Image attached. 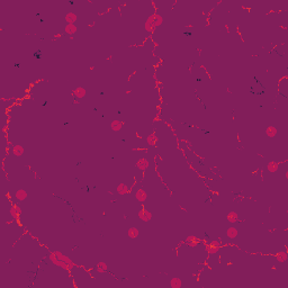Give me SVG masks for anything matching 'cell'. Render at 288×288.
<instances>
[{"instance_id":"6da1fadb","label":"cell","mask_w":288,"mask_h":288,"mask_svg":"<svg viewBox=\"0 0 288 288\" xmlns=\"http://www.w3.org/2000/svg\"><path fill=\"white\" fill-rule=\"evenodd\" d=\"M155 15L157 14H152L149 18H147V20L145 21V25H144V27H145V31H147V33H152L155 29V25H154V19H155Z\"/></svg>"},{"instance_id":"7a4b0ae2","label":"cell","mask_w":288,"mask_h":288,"mask_svg":"<svg viewBox=\"0 0 288 288\" xmlns=\"http://www.w3.org/2000/svg\"><path fill=\"white\" fill-rule=\"evenodd\" d=\"M135 198L137 199L141 204H143L145 200L147 199V194L143 189H137L136 192H135Z\"/></svg>"},{"instance_id":"3957f363","label":"cell","mask_w":288,"mask_h":288,"mask_svg":"<svg viewBox=\"0 0 288 288\" xmlns=\"http://www.w3.org/2000/svg\"><path fill=\"white\" fill-rule=\"evenodd\" d=\"M55 254H56V257H58V258H59V259H60V260H63V261H64V262H65V263H68V264L70 266V268H71V269L73 268V267H76V264H74V263L72 262V260H71L70 258H68V257H66V256H64V254H62L61 252H59V251H55Z\"/></svg>"},{"instance_id":"277c9868","label":"cell","mask_w":288,"mask_h":288,"mask_svg":"<svg viewBox=\"0 0 288 288\" xmlns=\"http://www.w3.org/2000/svg\"><path fill=\"white\" fill-rule=\"evenodd\" d=\"M136 166H137V168L141 171H145L147 168H149V166H150V162L145 158H142V159H140V160L136 162Z\"/></svg>"},{"instance_id":"5b68a950","label":"cell","mask_w":288,"mask_h":288,"mask_svg":"<svg viewBox=\"0 0 288 288\" xmlns=\"http://www.w3.org/2000/svg\"><path fill=\"white\" fill-rule=\"evenodd\" d=\"M86 95H87V91H86V89L83 87H78L77 89L73 91V96L76 97L77 99H82V98L86 97Z\"/></svg>"},{"instance_id":"8992f818","label":"cell","mask_w":288,"mask_h":288,"mask_svg":"<svg viewBox=\"0 0 288 288\" xmlns=\"http://www.w3.org/2000/svg\"><path fill=\"white\" fill-rule=\"evenodd\" d=\"M64 19H65V21H66L68 24H74L78 19V16H77V14H74V13H69L65 15V18H64Z\"/></svg>"},{"instance_id":"52a82bcc","label":"cell","mask_w":288,"mask_h":288,"mask_svg":"<svg viewBox=\"0 0 288 288\" xmlns=\"http://www.w3.org/2000/svg\"><path fill=\"white\" fill-rule=\"evenodd\" d=\"M278 169H279V163L278 162H276V161H271V162H269L268 166H267V170H268L269 172H276V171H278Z\"/></svg>"},{"instance_id":"ba28073f","label":"cell","mask_w":288,"mask_h":288,"mask_svg":"<svg viewBox=\"0 0 288 288\" xmlns=\"http://www.w3.org/2000/svg\"><path fill=\"white\" fill-rule=\"evenodd\" d=\"M64 31H65L66 34H69V35H73V34L77 33L78 28L74 24H68V25L64 27Z\"/></svg>"},{"instance_id":"9c48e42d","label":"cell","mask_w":288,"mask_h":288,"mask_svg":"<svg viewBox=\"0 0 288 288\" xmlns=\"http://www.w3.org/2000/svg\"><path fill=\"white\" fill-rule=\"evenodd\" d=\"M15 198L17 199V200H25L27 198V192L24 190V189H18L16 194H15Z\"/></svg>"},{"instance_id":"30bf717a","label":"cell","mask_w":288,"mask_h":288,"mask_svg":"<svg viewBox=\"0 0 288 288\" xmlns=\"http://www.w3.org/2000/svg\"><path fill=\"white\" fill-rule=\"evenodd\" d=\"M123 125H124V123L119 122V121H117V119L113 121V122H111V124H110L111 129H113L114 132H118V131H121V129H122V127H123Z\"/></svg>"},{"instance_id":"8fae6325","label":"cell","mask_w":288,"mask_h":288,"mask_svg":"<svg viewBox=\"0 0 288 288\" xmlns=\"http://www.w3.org/2000/svg\"><path fill=\"white\" fill-rule=\"evenodd\" d=\"M117 192L119 194V195H122V196H124V195H126L128 192V187L124 182H121L119 185L117 186Z\"/></svg>"},{"instance_id":"7c38bea8","label":"cell","mask_w":288,"mask_h":288,"mask_svg":"<svg viewBox=\"0 0 288 288\" xmlns=\"http://www.w3.org/2000/svg\"><path fill=\"white\" fill-rule=\"evenodd\" d=\"M13 153L16 155V157H20V155H23L24 153V147H21L20 144H16V145H14L13 147Z\"/></svg>"},{"instance_id":"4fadbf2b","label":"cell","mask_w":288,"mask_h":288,"mask_svg":"<svg viewBox=\"0 0 288 288\" xmlns=\"http://www.w3.org/2000/svg\"><path fill=\"white\" fill-rule=\"evenodd\" d=\"M277 132H278V129L275 126H268L267 129H266V135L268 137H275L277 135Z\"/></svg>"},{"instance_id":"5bb4252c","label":"cell","mask_w":288,"mask_h":288,"mask_svg":"<svg viewBox=\"0 0 288 288\" xmlns=\"http://www.w3.org/2000/svg\"><path fill=\"white\" fill-rule=\"evenodd\" d=\"M237 234H239V231L235 229V227H230V229H227L226 231V235L230 237V239H235L237 237Z\"/></svg>"},{"instance_id":"9a60e30c","label":"cell","mask_w":288,"mask_h":288,"mask_svg":"<svg viewBox=\"0 0 288 288\" xmlns=\"http://www.w3.org/2000/svg\"><path fill=\"white\" fill-rule=\"evenodd\" d=\"M227 221L230 223H235V222H237L239 221V215H237V212H230L227 214Z\"/></svg>"},{"instance_id":"2e32d148","label":"cell","mask_w":288,"mask_h":288,"mask_svg":"<svg viewBox=\"0 0 288 288\" xmlns=\"http://www.w3.org/2000/svg\"><path fill=\"white\" fill-rule=\"evenodd\" d=\"M97 271L98 272H100V274H106L107 271H108V267H107V264L103 261H100V262L97 264Z\"/></svg>"},{"instance_id":"e0dca14e","label":"cell","mask_w":288,"mask_h":288,"mask_svg":"<svg viewBox=\"0 0 288 288\" xmlns=\"http://www.w3.org/2000/svg\"><path fill=\"white\" fill-rule=\"evenodd\" d=\"M139 234H140V231H139V229H136V227H131L127 231V235L131 239H136V237H139Z\"/></svg>"},{"instance_id":"ac0fdd59","label":"cell","mask_w":288,"mask_h":288,"mask_svg":"<svg viewBox=\"0 0 288 288\" xmlns=\"http://www.w3.org/2000/svg\"><path fill=\"white\" fill-rule=\"evenodd\" d=\"M276 257H277V259H278V261H279V262H285V261L287 260L288 254H287V252L282 251V252H279V253H278Z\"/></svg>"},{"instance_id":"d6986e66","label":"cell","mask_w":288,"mask_h":288,"mask_svg":"<svg viewBox=\"0 0 288 288\" xmlns=\"http://www.w3.org/2000/svg\"><path fill=\"white\" fill-rule=\"evenodd\" d=\"M170 285H171V287L172 288H180L181 287V285H182V282H181V280L178 279V278H172L171 282H170Z\"/></svg>"},{"instance_id":"ffe728a7","label":"cell","mask_w":288,"mask_h":288,"mask_svg":"<svg viewBox=\"0 0 288 288\" xmlns=\"http://www.w3.org/2000/svg\"><path fill=\"white\" fill-rule=\"evenodd\" d=\"M147 142L149 145L153 147V145H155V142H157V136H155L154 134L149 135V136L147 137Z\"/></svg>"},{"instance_id":"44dd1931","label":"cell","mask_w":288,"mask_h":288,"mask_svg":"<svg viewBox=\"0 0 288 288\" xmlns=\"http://www.w3.org/2000/svg\"><path fill=\"white\" fill-rule=\"evenodd\" d=\"M9 212H10V215H11L15 219H17V218L20 216L19 214H18V211H17L16 206H11V207H10V209H9Z\"/></svg>"},{"instance_id":"7402d4cb","label":"cell","mask_w":288,"mask_h":288,"mask_svg":"<svg viewBox=\"0 0 288 288\" xmlns=\"http://www.w3.org/2000/svg\"><path fill=\"white\" fill-rule=\"evenodd\" d=\"M219 248L221 247H214V245H206V249H207V252H209V253H216L219 251Z\"/></svg>"},{"instance_id":"603a6c76","label":"cell","mask_w":288,"mask_h":288,"mask_svg":"<svg viewBox=\"0 0 288 288\" xmlns=\"http://www.w3.org/2000/svg\"><path fill=\"white\" fill-rule=\"evenodd\" d=\"M162 21H163V19H162V17H161L160 15H155V19H154V25H155V27H159L162 24Z\"/></svg>"},{"instance_id":"cb8c5ba5","label":"cell","mask_w":288,"mask_h":288,"mask_svg":"<svg viewBox=\"0 0 288 288\" xmlns=\"http://www.w3.org/2000/svg\"><path fill=\"white\" fill-rule=\"evenodd\" d=\"M139 217L141 218L143 222H149V218H147V216L145 215V213H144V209H141V211L139 212Z\"/></svg>"},{"instance_id":"d4e9b609","label":"cell","mask_w":288,"mask_h":288,"mask_svg":"<svg viewBox=\"0 0 288 288\" xmlns=\"http://www.w3.org/2000/svg\"><path fill=\"white\" fill-rule=\"evenodd\" d=\"M192 241H200L198 237H196L195 235H189V237L186 239L185 243H188V242H192Z\"/></svg>"},{"instance_id":"484cf974","label":"cell","mask_w":288,"mask_h":288,"mask_svg":"<svg viewBox=\"0 0 288 288\" xmlns=\"http://www.w3.org/2000/svg\"><path fill=\"white\" fill-rule=\"evenodd\" d=\"M200 241H192V242H188V243H186L189 248H195V247H197L199 244Z\"/></svg>"},{"instance_id":"4316f807","label":"cell","mask_w":288,"mask_h":288,"mask_svg":"<svg viewBox=\"0 0 288 288\" xmlns=\"http://www.w3.org/2000/svg\"><path fill=\"white\" fill-rule=\"evenodd\" d=\"M211 245H214V247H221V243H219V241L218 240H213L212 241Z\"/></svg>"},{"instance_id":"83f0119b","label":"cell","mask_w":288,"mask_h":288,"mask_svg":"<svg viewBox=\"0 0 288 288\" xmlns=\"http://www.w3.org/2000/svg\"><path fill=\"white\" fill-rule=\"evenodd\" d=\"M144 213H145V215L147 216V218H149V221L152 218V213L151 212H149V211H147V209H144Z\"/></svg>"},{"instance_id":"f1b7e54d","label":"cell","mask_w":288,"mask_h":288,"mask_svg":"<svg viewBox=\"0 0 288 288\" xmlns=\"http://www.w3.org/2000/svg\"><path fill=\"white\" fill-rule=\"evenodd\" d=\"M34 56H35V58H37V59H39V51L35 52V53H34Z\"/></svg>"},{"instance_id":"f546056e","label":"cell","mask_w":288,"mask_h":288,"mask_svg":"<svg viewBox=\"0 0 288 288\" xmlns=\"http://www.w3.org/2000/svg\"><path fill=\"white\" fill-rule=\"evenodd\" d=\"M16 208H17V211H18V214L20 215V214H21V209H20V207H19V206H16Z\"/></svg>"}]
</instances>
